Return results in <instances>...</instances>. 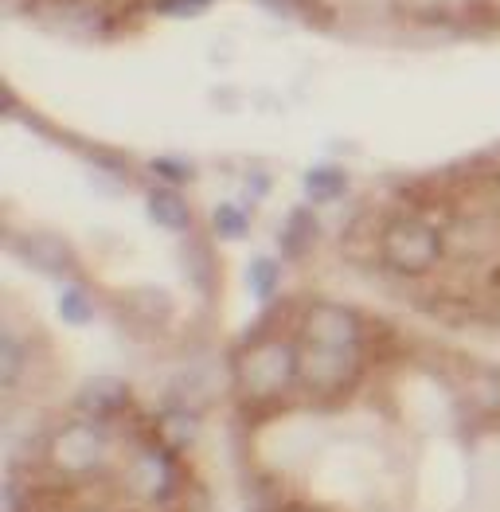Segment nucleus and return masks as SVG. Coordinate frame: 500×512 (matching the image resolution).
I'll list each match as a JSON object with an SVG mask.
<instances>
[{
  "label": "nucleus",
  "instance_id": "obj_11",
  "mask_svg": "<svg viewBox=\"0 0 500 512\" xmlns=\"http://www.w3.org/2000/svg\"><path fill=\"white\" fill-rule=\"evenodd\" d=\"M196 430H200V423L192 419V411H168L161 419V446L184 450L188 442H196Z\"/></svg>",
  "mask_w": 500,
  "mask_h": 512
},
{
  "label": "nucleus",
  "instance_id": "obj_7",
  "mask_svg": "<svg viewBox=\"0 0 500 512\" xmlns=\"http://www.w3.org/2000/svg\"><path fill=\"white\" fill-rule=\"evenodd\" d=\"M16 247H20V258L28 266H36L40 274H67L75 266L71 247L63 239H55V235H24Z\"/></svg>",
  "mask_w": 500,
  "mask_h": 512
},
{
  "label": "nucleus",
  "instance_id": "obj_15",
  "mask_svg": "<svg viewBox=\"0 0 500 512\" xmlns=\"http://www.w3.org/2000/svg\"><path fill=\"white\" fill-rule=\"evenodd\" d=\"M266 8L282 12L286 20H297V24H317V4L313 0H262Z\"/></svg>",
  "mask_w": 500,
  "mask_h": 512
},
{
  "label": "nucleus",
  "instance_id": "obj_2",
  "mask_svg": "<svg viewBox=\"0 0 500 512\" xmlns=\"http://www.w3.org/2000/svg\"><path fill=\"white\" fill-rule=\"evenodd\" d=\"M442 251H446V243H442L438 227L426 223V219H418V215H395V219H387V227L379 235V258L395 274H407V278L430 274L438 266Z\"/></svg>",
  "mask_w": 500,
  "mask_h": 512
},
{
  "label": "nucleus",
  "instance_id": "obj_17",
  "mask_svg": "<svg viewBox=\"0 0 500 512\" xmlns=\"http://www.w3.org/2000/svg\"><path fill=\"white\" fill-rule=\"evenodd\" d=\"M4 512H36V497H28V489L16 477L4 481Z\"/></svg>",
  "mask_w": 500,
  "mask_h": 512
},
{
  "label": "nucleus",
  "instance_id": "obj_9",
  "mask_svg": "<svg viewBox=\"0 0 500 512\" xmlns=\"http://www.w3.org/2000/svg\"><path fill=\"white\" fill-rule=\"evenodd\" d=\"M313 239H317V219L305 212H293L286 219V227H282V251L290 258H301L309 247H313Z\"/></svg>",
  "mask_w": 500,
  "mask_h": 512
},
{
  "label": "nucleus",
  "instance_id": "obj_3",
  "mask_svg": "<svg viewBox=\"0 0 500 512\" xmlns=\"http://www.w3.org/2000/svg\"><path fill=\"white\" fill-rule=\"evenodd\" d=\"M47 462H51V470H59L71 481L94 477L106 462V434L98 423H86V419L67 423L47 442Z\"/></svg>",
  "mask_w": 500,
  "mask_h": 512
},
{
  "label": "nucleus",
  "instance_id": "obj_4",
  "mask_svg": "<svg viewBox=\"0 0 500 512\" xmlns=\"http://www.w3.org/2000/svg\"><path fill=\"white\" fill-rule=\"evenodd\" d=\"M301 341L309 348H325V352H344V356H360L364 348V325L352 309L333 305V301H321L305 313V325H301Z\"/></svg>",
  "mask_w": 500,
  "mask_h": 512
},
{
  "label": "nucleus",
  "instance_id": "obj_10",
  "mask_svg": "<svg viewBox=\"0 0 500 512\" xmlns=\"http://www.w3.org/2000/svg\"><path fill=\"white\" fill-rule=\"evenodd\" d=\"M305 188H309V196L317 200V204H329V200H340L344 196V188H348V176L333 165H321V169H313L305 176Z\"/></svg>",
  "mask_w": 500,
  "mask_h": 512
},
{
  "label": "nucleus",
  "instance_id": "obj_1",
  "mask_svg": "<svg viewBox=\"0 0 500 512\" xmlns=\"http://www.w3.org/2000/svg\"><path fill=\"white\" fill-rule=\"evenodd\" d=\"M301 368V348L290 341H258L247 344L239 364H235V391L243 399V407H274L297 380Z\"/></svg>",
  "mask_w": 500,
  "mask_h": 512
},
{
  "label": "nucleus",
  "instance_id": "obj_12",
  "mask_svg": "<svg viewBox=\"0 0 500 512\" xmlns=\"http://www.w3.org/2000/svg\"><path fill=\"white\" fill-rule=\"evenodd\" d=\"M211 223H215V235H219L223 243H235V239H243V235L250 231L247 215L239 212V208H231V204L215 208V215H211Z\"/></svg>",
  "mask_w": 500,
  "mask_h": 512
},
{
  "label": "nucleus",
  "instance_id": "obj_18",
  "mask_svg": "<svg viewBox=\"0 0 500 512\" xmlns=\"http://www.w3.org/2000/svg\"><path fill=\"white\" fill-rule=\"evenodd\" d=\"M211 0H157V12H165V16H180V20H188V16H200V12H208Z\"/></svg>",
  "mask_w": 500,
  "mask_h": 512
},
{
  "label": "nucleus",
  "instance_id": "obj_8",
  "mask_svg": "<svg viewBox=\"0 0 500 512\" xmlns=\"http://www.w3.org/2000/svg\"><path fill=\"white\" fill-rule=\"evenodd\" d=\"M149 215L168 227V231H184L188 223H192V212H188V204H184V196L176 192V188H153L149 192Z\"/></svg>",
  "mask_w": 500,
  "mask_h": 512
},
{
  "label": "nucleus",
  "instance_id": "obj_13",
  "mask_svg": "<svg viewBox=\"0 0 500 512\" xmlns=\"http://www.w3.org/2000/svg\"><path fill=\"white\" fill-rule=\"evenodd\" d=\"M278 286V262L274 258H254L250 262V290L254 298H270Z\"/></svg>",
  "mask_w": 500,
  "mask_h": 512
},
{
  "label": "nucleus",
  "instance_id": "obj_5",
  "mask_svg": "<svg viewBox=\"0 0 500 512\" xmlns=\"http://www.w3.org/2000/svg\"><path fill=\"white\" fill-rule=\"evenodd\" d=\"M360 376V356H344V352H325V348H309L301 344V368L297 380L309 395L317 399H336Z\"/></svg>",
  "mask_w": 500,
  "mask_h": 512
},
{
  "label": "nucleus",
  "instance_id": "obj_14",
  "mask_svg": "<svg viewBox=\"0 0 500 512\" xmlns=\"http://www.w3.org/2000/svg\"><path fill=\"white\" fill-rule=\"evenodd\" d=\"M59 305H63V317H67L71 325H86V321H90V313H94V305H90V294H86L83 286H67Z\"/></svg>",
  "mask_w": 500,
  "mask_h": 512
},
{
  "label": "nucleus",
  "instance_id": "obj_6",
  "mask_svg": "<svg viewBox=\"0 0 500 512\" xmlns=\"http://www.w3.org/2000/svg\"><path fill=\"white\" fill-rule=\"evenodd\" d=\"M129 481H133V489H137L145 501H153V505L168 501L172 489H176V466H172L168 446H161V442H157V446H141L137 458H133Z\"/></svg>",
  "mask_w": 500,
  "mask_h": 512
},
{
  "label": "nucleus",
  "instance_id": "obj_16",
  "mask_svg": "<svg viewBox=\"0 0 500 512\" xmlns=\"http://www.w3.org/2000/svg\"><path fill=\"white\" fill-rule=\"evenodd\" d=\"M20 364H24L20 341H16V337H4V348H0V372H4V387H12L16 380H20Z\"/></svg>",
  "mask_w": 500,
  "mask_h": 512
}]
</instances>
